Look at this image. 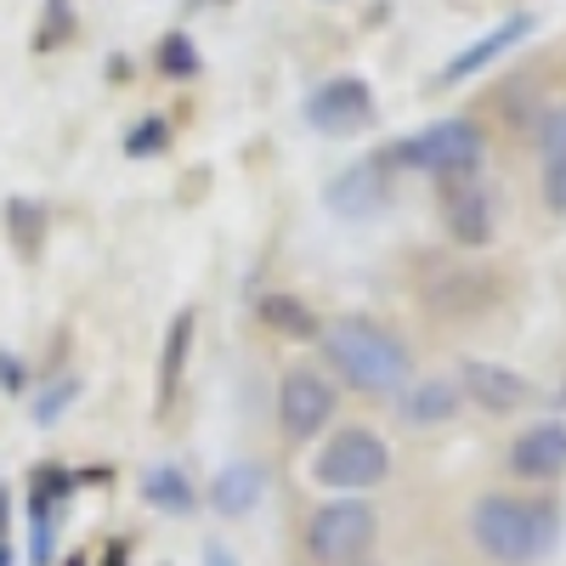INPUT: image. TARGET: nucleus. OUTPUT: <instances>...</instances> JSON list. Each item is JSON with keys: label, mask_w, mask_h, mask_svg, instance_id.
<instances>
[{"label": "nucleus", "mask_w": 566, "mask_h": 566, "mask_svg": "<svg viewBox=\"0 0 566 566\" xmlns=\"http://www.w3.org/2000/svg\"><path fill=\"white\" fill-rule=\"evenodd\" d=\"M317 352L340 386L363 397H397L413 380V346L397 335L391 323L368 312H335L317 328Z\"/></svg>", "instance_id": "nucleus-1"}, {"label": "nucleus", "mask_w": 566, "mask_h": 566, "mask_svg": "<svg viewBox=\"0 0 566 566\" xmlns=\"http://www.w3.org/2000/svg\"><path fill=\"white\" fill-rule=\"evenodd\" d=\"M464 527H470V544H476L482 560H493V566H538L560 544V510H555V499L493 488V493H476Z\"/></svg>", "instance_id": "nucleus-2"}, {"label": "nucleus", "mask_w": 566, "mask_h": 566, "mask_svg": "<svg viewBox=\"0 0 566 566\" xmlns=\"http://www.w3.org/2000/svg\"><path fill=\"white\" fill-rule=\"evenodd\" d=\"M413 295L419 306L442 317V323H476V317H493L510 295V283L499 266H476V261H419V277H413Z\"/></svg>", "instance_id": "nucleus-3"}, {"label": "nucleus", "mask_w": 566, "mask_h": 566, "mask_svg": "<svg viewBox=\"0 0 566 566\" xmlns=\"http://www.w3.org/2000/svg\"><path fill=\"white\" fill-rule=\"evenodd\" d=\"M482 154H488V136L476 119H437V125H424L413 136H397L391 148L380 154L391 170H419V176H470V170H482Z\"/></svg>", "instance_id": "nucleus-4"}, {"label": "nucleus", "mask_w": 566, "mask_h": 566, "mask_svg": "<svg viewBox=\"0 0 566 566\" xmlns=\"http://www.w3.org/2000/svg\"><path fill=\"white\" fill-rule=\"evenodd\" d=\"M391 476V448L380 431L368 424H340L328 431L323 448L312 453V482L328 488V493H368Z\"/></svg>", "instance_id": "nucleus-5"}, {"label": "nucleus", "mask_w": 566, "mask_h": 566, "mask_svg": "<svg viewBox=\"0 0 566 566\" xmlns=\"http://www.w3.org/2000/svg\"><path fill=\"white\" fill-rule=\"evenodd\" d=\"M374 538H380V515H374L368 499H328V504H317L306 515V533H301V544H306V555L317 566H357V560H368Z\"/></svg>", "instance_id": "nucleus-6"}, {"label": "nucleus", "mask_w": 566, "mask_h": 566, "mask_svg": "<svg viewBox=\"0 0 566 566\" xmlns=\"http://www.w3.org/2000/svg\"><path fill=\"white\" fill-rule=\"evenodd\" d=\"M335 408H340V391L323 368H312V363L283 368V380H277V431H283V442H295V448L317 442L323 424L335 419Z\"/></svg>", "instance_id": "nucleus-7"}, {"label": "nucleus", "mask_w": 566, "mask_h": 566, "mask_svg": "<svg viewBox=\"0 0 566 566\" xmlns=\"http://www.w3.org/2000/svg\"><path fill=\"white\" fill-rule=\"evenodd\" d=\"M301 119L317 136H363L374 119H380V103H374V85L363 74H335L306 91Z\"/></svg>", "instance_id": "nucleus-8"}, {"label": "nucleus", "mask_w": 566, "mask_h": 566, "mask_svg": "<svg viewBox=\"0 0 566 566\" xmlns=\"http://www.w3.org/2000/svg\"><path fill=\"white\" fill-rule=\"evenodd\" d=\"M437 210L442 227L459 250H488L493 232H499V199H493V181H482V170L470 176H448L437 187Z\"/></svg>", "instance_id": "nucleus-9"}, {"label": "nucleus", "mask_w": 566, "mask_h": 566, "mask_svg": "<svg viewBox=\"0 0 566 566\" xmlns=\"http://www.w3.org/2000/svg\"><path fill=\"white\" fill-rule=\"evenodd\" d=\"M453 386L470 408H482V413H522L538 402V386L527 380V374H515L504 363H488V357H464L459 374H453Z\"/></svg>", "instance_id": "nucleus-10"}, {"label": "nucleus", "mask_w": 566, "mask_h": 566, "mask_svg": "<svg viewBox=\"0 0 566 566\" xmlns=\"http://www.w3.org/2000/svg\"><path fill=\"white\" fill-rule=\"evenodd\" d=\"M391 205V165L374 154V159H357L346 165L335 181L323 187V210L340 216V221H368Z\"/></svg>", "instance_id": "nucleus-11"}, {"label": "nucleus", "mask_w": 566, "mask_h": 566, "mask_svg": "<svg viewBox=\"0 0 566 566\" xmlns=\"http://www.w3.org/2000/svg\"><path fill=\"white\" fill-rule=\"evenodd\" d=\"M504 470L515 482H560L566 476V419H538L504 448Z\"/></svg>", "instance_id": "nucleus-12"}, {"label": "nucleus", "mask_w": 566, "mask_h": 566, "mask_svg": "<svg viewBox=\"0 0 566 566\" xmlns=\"http://www.w3.org/2000/svg\"><path fill=\"white\" fill-rule=\"evenodd\" d=\"M527 34H533V12H510L504 23H493L488 34H476V40H470L464 52H453V57L442 63V74H437V80H442V85L476 80L482 69H493V63H499V57L510 52V45H522Z\"/></svg>", "instance_id": "nucleus-13"}, {"label": "nucleus", "mask_w": 566, "mask_h": 566, "mask_svg": "<svg viewBox=\"0 0 566 566\" xmlns=\"http://www.w3.org/2000/svg\"><path fill=\"white\" fill-rule=\"evenodd\" d=\"M464 397L453 380H442V374H424V380H408L397 391V419L408 424V431H437V424L459 419Z\"/></svg>", "instance_id": "nucleus-14"}, {"label": "nucleus", "mask_w": 566, "mask_h": 566, "mask_svg": "<svg viewBox=\"0 0 566 566\" xmlns=\"http://www.w3.org/2000/svg\"><path fill=\"white\" fill-rule=\"evenodd\" d=\"M210 510L227 515V522H244V515H255V504L266 499V470L255 459H232L221 464L216 476H210Z\"/></svg>", "instance_id": "nucleus-15"}, {"label": "nucleus", "mask_w": 566, "mask_h": 566, "mask_svg": "<svg viewBox=\"0 0 566 566\" xmlns=\"http://www.w3.org/2000/svg\"><path fill=\"white\" fill-rule=\"evenodd\" d=\"M193 335H199V317H193V306H187V312H176V317H170L165 346H159V391H154V413H159V419L176 408V391H181L187 357H193Z\"/></svg>", "instance_id": "nucleus-16"}, {"label": "nucleus", "mask_w": 566, "mask_h": 566, "mask_svg": "<svg viewBox=\"0 0 566 566\" xmlns=\"http://www.w3.org/2000/svg\"><path fill=\"white\" fill-rule=\"evenodd\" d=\"M255 317H261V328H272V335H283V340H317V328H323V317L301 295H283V290L261 295Z\"/></svg>", "instance_id": "nucleus-17"}, {"label": "nucleus", "mask_w": 566, "mask_h": 566, "mask_svg": "<svg viewBox=\"0 0 566 566\" xmlns=\"http://www.w3.org/2000/svg\"><path fill=\"white\" fill-rule=\"evenodd\" d=\"M142 499H148L154 510H165V515H187L199 504V488H193V476H187L181 464H148L142 470Z\"/></svg>", "instance_id": "nucleus-18"}, {"label": "nucleus", "mask_w": 566, "mask_h": 566, "mask_svg": "<svg viewBox=\"0 0 566 566\" xmlns=\"http://www.w3.org/2000/svg\"><path fill=\"white\" fill-rule=\"evenodd\" d=\"M45 221H52V210H45L40 199H7V227H12V244L23 261L40 255V239H45Z\"/></svg>", "instance_id": "nucleus-19"}, {"label": "nucleus", "mask_w": 566, "mask_h": 566, "mask_svg": "<svg viewBox=\"0 0 566 566\" xmlns=\"http://www.w3.org/2000/svg\"><path fill=\"white\" fill-rule=\"evenodd\" d=\"M159 74H170V80H193V74H199V52H193V34L170 29V34L159 40Z\"/></svg>", "instance_id": "nucleus-20"}, {"label": "nucleus", "mask_w": 566, "mask_h": 566, "mask_svg": "<svg viewBox=\"0 0 566 566\" xmlns=\"http://www.w3.org/2000/svg\"><path fill=\"white\" fill-rule=\"evenodd\" d=\"M74 397H80V374H57V380L34 397V424H57Z\"/></svg>", "instance_id": "nucleus-21"}, {"label": "nucleus", "mask_w": 566, "mask_h": 566, "mask_svg": "<svg viewBox=\"0 0 566 566\" xmlns=\"http://www.w3.org/2000/svg\"><path fill=\"white\" fill-rule=\"evenodd\" d=\"M170 148V125L165 119H142V125H130V136H125V154L130 159H154V154H165Z\"/></svg>", "instance_id": "nucleus-22"}, {"label": "nucleus", "mask_w": 566, "mask_h": 566, "mask_svg": "<svg viewBox=\"0 0 566 566\" xmlns=\"http://www.w3.org/2000/svg\"><path fill=\"white\" fill-rule=\"evenodd\" d=\"M69 29H74V18H69V0H52V7H45V18H40L34 45H40V52H52V45H57Z\"/></svg>", "instance_id": "nucleus-23"}, {"label": "nucleus", "mask_w": 566, "mask_h": 566, "mask_svg": "<svg viewBox=\"0 0 566 566\" xmlns=\"http://www.w3.org/2000/svg\"><path fill=\"white\" fill-rule=\"evenodd\" d=\"M544 205H549L555 216H566V154L544 159Z\"/></svg>", "instance_id": "nucleus-24"}, {"label": "nucleus", "mask_w": 566, "mask_h": 566, "mask_svg": "<svg viewBox=\"0 0 566 566\" xmlns=\"http://www.w3.org/2000/svg\"><path fill=\"white\" fill-rule=\"evenodd\" d=\"M538 148H544V159L566 154V103L544 114V125H538Z\"/></svg>", "instance_id": "nucleus-25"}, {"label": "nucleus", "mask_w": 566, "mask_h": 566, "mask_svg": "<svg viewBox=\"0 0 566 566\" xmlns=\"http://www.w3.org/2000/svg\"><path fill=\"white\" fill-rule=\"evenodd\" d=\"M23 380H29L23 357H18V352H0V391H23Z\"/></svg>", "instance_id": "nucleus-26"}, {"label": "nucleus", "mask_w": 566, "mask_h": 566, "mask_svg": "<svg viewBox=\"0 0 566 566\" xmlns=\"http://www.w3.org/2000/svg\"><path fill=\"white\" fill-rule=\"evenodd\" d=\"M12 493L7 488H0V544H12V504H7Z\"/></svg>", "instance_id": "nucleus-27"}, {"label": "nucleus", "mask_w": 566, "mask_h": 566, "mask_svg": "<svg viewBox=\"0 0 566 566\" xmlns=\"http://www.w3.org/2000/svg\"><path fill=\"white\" fill-rule=\"evenodd\" d=\"M205 566H239L227 544H205Z\"/></svg>", "instance_id": "nucleus-28"}, {"label": "nucleus", "mask_w": 566, "mask_h": 566, "mask_svg": "<svg viewBox=\"0 0 566 566\" xmlns=\"http://www.w3.org/2000/svg\"><path fill=\"white\" fill-rule=\"evenodd\" d=\"M0 566H12V544H0Z\"/></svg>", "instance_id": "nucleus-29"}, {"label": "nucleus", "mask_w": 566, "mask_h": 566, "mask_svg": "<svg viewBox=\"0 0 566 566\" xmlns=\"http://www.w3.org/2000/svg\"><path fill=\"white\" fill-rule=\"evenodd\" d=\"M357 566H374V560H357Z\"/></svg>", "instance_id": "nucleus-30"}]
</instances>
